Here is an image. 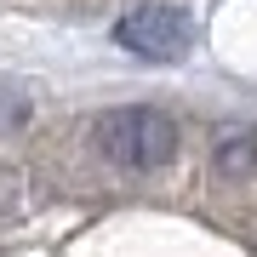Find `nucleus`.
Instances as JSON below:
<instances>
[{
	"label": "nucleus",
	"instance_id": "1",
	"mask_svg": "<svg viewBox=\"0 0 257 257\" xmlns=\"http://www.w3.org/2000/svg\"><path fill=\"white\" fill-rule=\"evenodd\" d=\"M97 149L114 166H160L177 155V126L160 109H109L97 120Z\"/></svg>",
	"mask_w": 257,
	"mask_h": 257
},
{
	"label": "nucleus",
	"instance_id": "2",
	"mask_svg": "<svg viewBox=\"0 0 257 257\" xmlns=\"http://www.w3.org/2000/svg\"><path fill=\"white\" fill-rule=\"evenodd\" d=\"M183 40H189V23L177 12H166V6L120 18V46H132L143 57H172V52H183Z\"/></svg>",
	"mask_w": 257,
	"mask_h": 257
},
{
	"label": "nucleus",
	"instance_id": "3",
	"mask_svg": "<svg viewBox=\"0 0 257 257\" xmlns=\"http://www.w3.org/2000/svg\"><path fill=\"white\" fill-rule=\"evenodd\" d=\"M211 160H217L223 177L257 183V132H223V138L211 143Z\"/></svg>",
	"mask_w": 257,
	"mask_h": 257
}]
</instances>
